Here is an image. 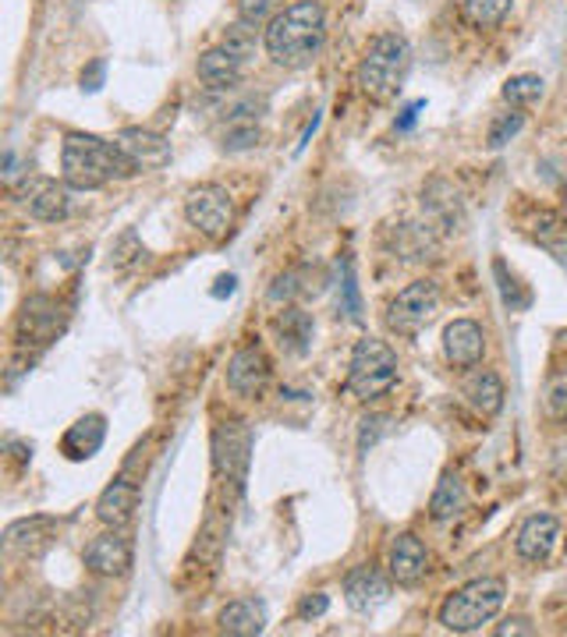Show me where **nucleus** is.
<instances>
[{"instance_id":"obj_8","label":"nucleus","mask_w":567,"mask_h":637,"mask_svg":"<svg viewBox=\"0 0 567 637\" xmlns=\"http://www.w3.org/2000/svg\"><path fill=\"white\" fill-rule=\"evenodd\" d=\"M185 220L196 227L199 234H206L210 241H220L231 231L234 220V202L231 192L217 185V181H206V185H196L185 195Z\"/></svg>"},{"instance_id":"obj_32","label":"nucleus","mask_w":567,"mask_h":637,"mask_svg":"<svg viewBox=\"0 0 567 637\" xmlns=\"http://www.w3.org/2000/svg\"><path fill=\"white\" fill-rule=\"evenodd\" d=\"M525 128V114H518V111H511V114H500L494 125H489V149H500V146H507L514 139V135Z\"/></svg>"},{"instance_id":"obj_18","label":"nucleus","mask_w":567,"mask_h":637,"mask_svg":"<svg viewBox=\"0 0 567 637\" xmlns=\"http://www.w3.org/2000/svg\"><path fill=\"white\" fill-rule=\"evenodd\" d=\"M136 510H139V485L128 475L114 478L96 499V518L107 528H125L131 518H136Z\"/></svg>"},{"instance_id":"obj_37","label":"nucleus","mask_w":567,"mask_h":637,"mask_svg":"<svg viewBox=\"0 0 567 637\" xmlns=\"http://www.w3.org/2000/svg\"><path fill=\"white\" fill-rule=\"evenodd\" d=\"M103 79H107V60H93V65L82 71V89L85 93H100Z\"/></svg>"},{"instance_id":"obj_16","label":"nucleus","mask_w":567,"mask_h":637,"mask_svg":"<svg viewBox=\"0 0 567 637\" xmlns=\"http://www.w3.org/2000/svg\"><path fill=\"white\" fill-rule=\"evenodd\" d=\"M117 146L136 160L139 171H157V166H167L171 163V142L163 135L149 131V128H121L117 131Z\"/></svg>"},{"instance_id":"obj_39","label":"nucleus","mask_w":567,"mask_h":637,"mask_svg":"<svg viewBox=\"0 0 567 637\" xmlns=\"http://www.w3.org/2000/svg\"><path fill=\"white\" fill-rule=\"evenodd\" d=\"M497 634L500 637H507V634H535V627H529V619H507V624L504 627H497Z\"/></svg>"},{"instance_id":"obj_9","label":"nucleus","mask_w":567,"mask_h":637,"mask_svg":"<svg viewBox=\"0 0 567 637\" xmlns=\"http://www.w3.org/2000/svg\"><path fill=\"white\" fill-rule=\"evenodd\" d=\"M19 202L39 223H61L71 212V185L65 177L54 181L43 174H25L19 181Z\"/></svg>"},{"instance_id":"obj_31","label":"nucleus","mask_w":567,"mask_h":637,"mask_svg":"<svg viewBox=\"0 0 567 637\" xmlns=\"http://www.w3.org/2000/svg\"><path fill=\"white\" fill-rule=\"evenodd\" d=\"M543 401H546V412H549V418L567 421V372L549 375V383H546Z\"/></svg>"},{"instance_id":"obj_22","label":"nucleus","mask_w":567,"mask_h":637,"mask_svg":"<svg viewBox=\"0 0 567 637\" xmlns=\"http://www.w3.org/2000/svg\"><path fill=\"white\" fill-rule=\"evenodd\" d=\"M61 309H57V301L54 298H28L25 301V309H22V319H19V329H22V337L25 340H39V344H47L54 340V333L61 329V315H57Z\"/></svg>"},{"instance_id":"obj_21","label":"nucleus","mask_w":567,"mask_h":637,"mask_svg":"<svg viewBox=\"0 0 567 637\" xmlns=\"http://www.w3.org/2000/svg\"><path fill=\"white\" fill-rule=\"evenodd\" d=\"M529 234L546 255H554V263H560L567 269V217L564 212H554V209L532 212Z\"/></svg>"},{"instance_id":"obj_6","label":"nucleus","mask_w":567,"mask_h":637,"mask_svg":"<svg viewBox=\"0 0 567 637\" xmlns=\"http://www.w3.org/2000/svg\"><path fill=\"white\" fill-rule=\"evenodd\" d=\"M397 383V355L386 340L366 337L355 344L348 366V390L358 401H380Z\"/></svg>"},{"instance_id":"obj_28","label":"nucleus","mask_w":567,"mask_h":637,"mask_svg":"<svg viewBox=\"0 0 567 637\" xmlns=\"http://www.w3.org/2000/svg\"><path fill=\"white\" fill-rule=\"evenodd\" d=\"M259 146V125L256 117H245V106H238L228 131H223V149L228 153H242V149Z\"/></svg>"},{"instance_id":"obj_35","label":"nucleus","mask_w":567,"mask_h":637,"mask_svg":"<svg viewBox=\"0 0 567 637\" xmlns=\"http://www.w3.org/2000/svg\"><path fill=\"white\" fill-rule=\"evenodd\" d=\"M326 610H331V599H326L323 591H316V595H305L298 602V619H320Z\"/></svg>"},{"instance_id":"obj_23","label":"nucleus","mask_w":567,"mask_h":637,"mask_svg":"<svg viewBox=\"0 0 567 637\" xmlns=\"http://www.w3.org/2000/svg\"><path fill=\"white\" fill-rule=\"evenodd\" d=\"M220 630L234 637H256L266 630V605L259 599H234L220 610Z\"/></svg>"},{"instance_id":"obj_17","label":"nucleus","mask_w":567,"mask_h":637,"mask_svg":"<svg viewBox=\"0 0 567 637\" xmlns=\"http://www.w3.org/2000/svg\"><path fill=\"white\" fill-rule=\"evenodd\" d=\"M386 599H391V581H386L377 567L362 564L345 578V602L355 613H372Z\"/></svg>"},{"instance_id":"obj_4","label":"nucleus","mask_w":567,"mask_h":637,"mask_svg":"<svg viewBox=\"0 0 567 637\" xmlns=\"http://www.w3.org/2000/svg\"><path fill=\"white\" fill-rule=\"evenodd\" d=\"M507 588L500 578H479L461 584L454 595H447V602L440 605V627L451 634H472L483 630V624H489L500 610H504Z\"/></svg>"},{"instance_id":"obj_40","label":"nucleus","mask_w":567,"mask_h":637,"mask_svg":"<svg viewBox=\"0 0 567 637\" xmlns=\"http://www.w3.org/2000/svg\"><path fill=\"white\" fill-rule=\"evenodd\" d=\"M234 287H238V280L231 277V273H228V277H217L213 298H231V294H234Z\"/></svg>"},{"instance_id":"obj_34","label":"nucleus","mask_w":567,"mask_h":637,"mask_svg":"<svg viewBox=\"0 0 567 637\" xmlns=\"http://www.w3.org/2000/svg\"><path fill=\"white\" fill-rule=\"evenodd\" d=\"M340 291H345V305L340 309L348 312L351 323H358V319H362V301H358V283H355V273L348 263H345V287H340Z\"/></svg>"},{"instance_id":"obj_3","label":"nucleus","mask_w":567,"mask_h":637,"mask_svg":"<svg viewBox=\"0 0 567 637\" xmlns=\"http://www.w3.org/2000/svg\"><path fill=\"white\" fill-rule=\"evenodd\" d=\"M408 68H412V43L401 33H380L369 39L362 60H358L355 82L369 100L386 103L401 93V82H405Z\"/></svg>"},{"instance_id":"obj_27","label":"nucleus","mask_w":567,"mask_h":637,"mask_svg":"<svg viewBox=\"0 0 567 637\" xmlns=\"http://www.w3.org/2000/svg\"><path fill=\"white\" fill-rule=\"evenodd\" d=\"M514 0H461V14L475 28H497L511 14Z\"/></svg>"},{"instance_id":"obj_24","label":"nucleus","mask_w":567,"mask_h":637,"mask_svg":"<svg viewBox=\"0 0 567 637\" xmlns=\"http://www.w3.org/2000/svg\"><path fill=\"white\" fill-rule=\"evenodd\" d=\"M468 507V493H465V482H461L458 472H443L437 489H432V499H429V518L432 521H454L461 510Z\"/></svg>"},{"instance_id":"obj_10","label":"nucleus","mask_w":567,"mask_h":637,"mask_svg":"<svg viewBox=\"0 0 567 637\" xmlns=\"http://www.w3.org/2000/svg\"><path fill=\"white\" fill-rule=\"evenodd\" d=\"M213 464L220 478H228L234 489H245L252 464V432L245 421H223L213 429Z\"/></svg>"},{"instance_id":"obj_19","label":"nucleus","mask_w":567,"mask_h":637,"mask_svg":"<svg viewBox=\"0 0 567 637\" xmlns=\"http://www.w3.org/2000/svg\"><path fill=\"white\" fill-rule=\"evenodd\" d=\"M107 439V418L103 415H82L74 425H68V432L61 439V450L68 461H89L96 458V450Z\"/></svg>"},{"instance_id":"obj_36","label":"nucleus","mask_w":567,"mask_h":637,"mask_svg":"<svg viewBox=\"0 0 567 637\" xmlns=\"http://www.w3.org/2000/svg\"><path fill=\"white\" fill-rule=\"evenodd\" d=\"M386 425V418H380V415H369V418H362V432H358V450H369L372 443H377V436H380V429Z\"/></svg>"},{"instance_id":"obj_29","label":"nucleus","mask_w":567,"mask_h":637,"mask_svg":"<svg viewBox=\"0 0 567 637\" xmlns=\"http://www.w3.org/2000/svg\"><path fill=\"white\" fill-rule=\"evenodd\" d=\"M543 93H546V82L540 74H514V79H507L500 89V96L511 106H532L543 100Z\"/></svg>"},{"instance_id":"obj_42","label":"nucleus","mask_w":567,"mask_h":637,"mask_svg":"<svg viewBox=\"0 0 567 637\" xmlns=\"http://www.w3.org/2000/svg\"><path fill=\"white\" fill-rule=\"evenodd\" d=\"M419 111H423V103H412L408 111H405V117H401V125H397V128H401V131L412 128V125H415V117H419Z\"/></svg>"},{"instance_id":"obj_20","label":"nucleus","mask_w":567,"mask_h":637,"mask_svg":"<svg viewBox=\"0 0 567 637\" xmlns=\"http://www.w3.org/2000/svg\"><path fill=\"white\" fill-rule=\"evenodd\" d=\"M461 393H465V401L479 412L483 418H494L500 415V407H504V379L497 372H489V369H472L465 375V383H461Z\"/></svg>"},{"instance_id":"obj_11","label":"nucleus","mask_w":567,"mask_h":637,"mask_svg":"<svg viewBox=\"0 0 567 637\" xmlns=\"http://www.w3.org/2000/svg\"><path fill=\"white\" fill-rule=\"evenodd\" d=\"M85 567L100 574V578H121V574L131 570V559H136V549H131V538L121 535V528H111L96 535L85 545Z\"/></svg>"},{"instance_id":"obj_43","label":"nucleus","mask_w":567,"mask_h":637,"mask_svg":"<svg viewBox=\"0 0 567 637\" xmlns=\"http://www.w3.org/2000/svg\"><path fill=\"white\" fill-rule=\"evenodd\" d=\"M560 212H564V217H567V188H564V202H560Z\"/></svg>"},{"instance_id":"obj_13","label":"nucleus","mask_w":567,"mask_h":637,"mask_svg":"<svg viewBox=\"0 0 567 637\" xmlns=\"http://www.w3.org/2000/svg\"><path fill=\"white\" fill-rule=\"evenodd\" d=\"M386 567H391V578L401 584V588H415L426 574H429V549L423 545L419 535H397L391 542V553H386Z\"/></svg>"},{"instance_id":"obj_26","label":"nucleus","mask_w":567,"mask_h":637,"mask_svg":"<svg viewBox=\"0 0 567 637\" xmlns=\"http://www.w3.org/2000/svg\"><path fill=\"white\" fill-rule=\"evenodd\" d=\"M277 333H280V344L291 355H305L312 340V319L302 309H288L277 315Z\"/></svg>"},{"instance_id":"obj_5","label":"nucleus","mask_w":567,"mask_h":637,"mask_svg":"<svg viewBox=\"0 0 567 637\" xmlns=\"http://www.w3.org/2000/svg\"><path fill=\"white\" fill-rule=\"evenodd\" d=\"M252 50H256V25H245V22H234L223 36L220 47L206 50L199 57V82L213 93H228L238 82L245 79V65Z\"/></svg>"},{"instance_id":"obj_2","label":"nucleus","mask_w":567,"mask_h":637,"mask_svg":"<svg viewBox=\"0 0 567 637\" xmlns=\"http://www.w3.org/2000/svg\"><path fill=\"white\" fill-rule=\"evenodd\" d=\"M139 174L136 160L117 142L100 139V135L68 131L61 146V177L74 192H100L111 181H128Z\"/></svg>"},{"instance_id":"obj_33","label":"nucleus","mask_w":567,"mask_h":637,"mask_svg":"<svg viewBox=\"0 0 567 637\" xmlns=\"http://www.w3.org/2000/svg\"><path fill=\"white\" fill-rule=\"evenodd\" d=\"M277 4L280 0H238V22L259 28L263 22H270L277 14Z\"/></svg>"},{"instance_id":"obj_7","label":"nucleus","mask_w":567,"mask_h":637,"mask_svg":"<svg viewBox=\"0 0 567 637\" xmlns=\"http://www.w3.org/2000/svg\"><path fill=\"white\" fill-rule=\"evenodd\" d=\"M440 312V287L432 280H415L386 305V329L397 337H415Z\"/></svg>"},{"instance_id":"obj_12","label":"nucleus","mask_w":567,"mask_h":637,"mask_svg":"<svg viewBox=\"0 0 567 637\" xmlns=\"http://www.w3.org/2000/svg\"><path fill=\"white\" fill-rule=\"evenodd\" d=\"M443 355L454 369H475L486 355V333L475 319H454L443 329Z\"/></svg>"},{"instance_id":"obj_15","label":"nucleus","mask_w":567,"mask_h":637,"mask_svg":"<svg viewBox=\"0 0 567 637\" xmlns=\"http://www.w3.org/2000/svg\"><path fill=\"white\" fill-rule=\"evenodd\" d=\"M266 379H270V358H266L259 344H248L231 358L228 386L238 393V397H256V393L266 386Z\"/></svg>"},{"instance_id":"obj_41","label":"nucleus","mask_w":567,"mask_h":637,"mask_svg":"<svg viewBox=\"0 0 567 637\" xmlns=\"http://www.w3.org/2000/svg\"><path fill=\"white\" fill-rule=\"evenodd\" d=\"M8 447L14 450V461H33V443H19V439H8Z\"/></svg>"},{"instance_id":"obj_14","label":"nucleus","mask_w":567,"mask_h":637,"mask_svg":"<svg viewBox=\"0 0 567 637\" xmlns=\"http://www.w3.org/2000/svg\"><path fill=\"white\" fill-rule=\"evenodd\" d=\"M557 538H560V521L554 513H532V518L518 528L514 549L525 564H546L557 549Z\"/></svg>"},{"instance_id":"obj_1","label":"nucleus","mask_w":567,"mask_h":637,"mask_svg":"<svg viewBox=\"0 0 567 637\" xmlns=\"http://www.w3.org/2000/svg\"><path fill=\"white\" fill-rule=\"evenodd\" d=\"M263 47L277 68L302 71L316 65V57L326 47V11L320 0H294V4L277 11L266 22Z\"/></svg>"},{"instance_id":"obj_38","label":"nucleus","mask_w":567,"mask_h":637,"mask_svg":"<svg viewBox=\"0 0 567 637\" xmlns=\"http://www.w3.org/2000/svg\"><path fill=\"white\" fill-rule=\"evenodd\" d=\"M302 287H298V273H288V277H277V283L270 287V301H291Z\"/></svg>"},{"instance_id":"obj_25","label":"nucleus","mask_w":567,"mask_h":637,"mask_svg":"<svg viewBox=\"0 0 567 637\" xmlns=\"http://www.w3.org/2000/svg\"><path fill=\"white\" fill-rule=\"evenodd\" d=\"M54 528V521L47 518H33V521H19L4 531V549L8 553H25V556H36L50 545L47 531Z\"/></svg>"},{"instance_id":"obj_30","label":"nucleus","mask_w":567,"mask_h":637,"mask_svg":"<svg viewBox=\"0 0 567 637\" xmlns=\"http://www.w3.org/2000/svg\"><path fill=\"white\" fill-rule=\"evenodd\" d=\"M494 277H497V283H500V298H504V305L511 309V312H525L529 305H532V294L521 287V280L514 277L511 269H507L500 259L494 263Z\"/></svg>"}]
</instances>
